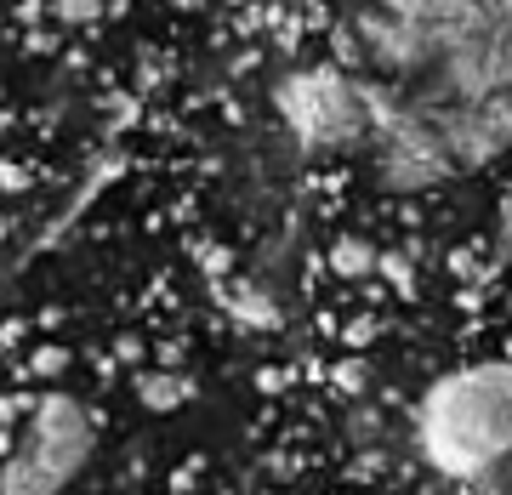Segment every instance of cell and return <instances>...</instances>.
Returning a JSON list of instances; mask_svg holds the SVG:
<instances>
[{
    "label": "cell",
    "instance_id": "1",
    "mask_svg": "<svg viewBox=\"0 0 512 495\" xmlns=\"http://www.w3.org/2000/svg\"><path fill=\"white\" fill-rule=\"evenodd\" d=\"M421 456L450 478H484L512 456V365H473L433 382L416 416Z\"/></svg>",
    "mask_w": 512,
    "mask_h": 495
},
{
    "label": "cell",
    "instance_id": "2",
    "mask_svg": "<svg viewBox=\"0 0 512 495\" xmlns=\"http://www.w3.org/2000/svg\"><path fill=\"white\" fill-rule=\"evenodd\" d=\"M92 450H97L92 416L74 399H63V393H46L29 410V422H23L12 456H6L0 495H63L74 478L86 473Z\"/></svg>",
    "mask_w": 512,
    "mask_h": 495
},
{
    "label": "cell",
    "instance_id": "3",
    "mask_svg": "<svg viewBox=\"0 0 512 495\" xmlns=\"http://www.w3.org/2000/svg\"><path fill=\"white\" fill-rule=\"evenodd\" d=\"M279 114H285V126H291L308 148H319V154L365 143V131H370V103L342 69L291 74V80L279 86Z\"/></svg>",
    "mask_w": 512,
    "mask_h": 495
},
{
    "label": "cell",
    "instance_id": "4",
    "mask_svg": "<svg viewBox=\"0 0 512 495\" xmlns=\"http://www.w3.org/2000/svg\"><path fill=\"white\" fill-rule=\"evenodd\" d=\"M137 399H143L148 410H183V404L194 399V382H188V376H165V370H154V376L137 382Z\"/></svg>",
    "mask_w": 512,
    "mask_h": 495
},
{
    "label": "cell",
    "instance_id": "5",
    "mask_svg": "<svg viewBox=\"0 0 512 495\" xmlns=\"http://www.w3.org/2000/svg\"><path fill=\"white\" fill-rule=\"evenodd\" d=\"M336 268H342V274H365V268H370V251L348 239V245H336Z\"/></svg>",
    "mask_w": 512,
    "mask_h": 495
}]
</instances>
